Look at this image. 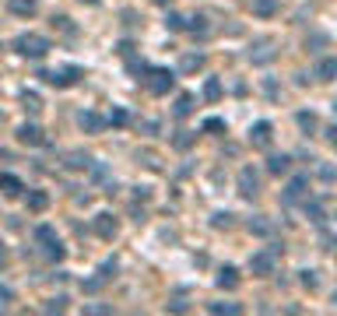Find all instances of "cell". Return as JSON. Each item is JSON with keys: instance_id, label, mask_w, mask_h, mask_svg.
Here are the masks:
<instances>
[{"instance_id": "26", "label": "cell", "mask_w": 337, "mask_h": 316, "mask_svg": "<svg viewBox=\"0 0 337 316\" xmlns=\"http://www.w3.org/2000/svg\"><path fill=\"white\" fill-rule=\"evenodd\" d=\"M204 99H207V102H218L221 99V81L218 78H207V84H204Z\"/></svg>"}, {"instance_id": "48", "label": "cell", "mask_w": 337, "mask_h": 316, "mask_svg": "<svg viewBox=\"0 0 337 316\" xmlns=\"http://www.w3.org/2000/svg\"><path fill=\"white\" fill-rule=\"evenodd\" d=\"M81 4H99V0H81Z\"/></svg>"}, {"instance_id": "19", "label": "cell", "mask_w": 337, "mask_h": 316, "mask_svg": "<svg viewBox=\"0 0 337 316\" xmlns=\"http://www.w3.org/2000/svg\"><path fill=\"white\" fill-rule=\"evenodd\" d=\"M316 78H320V81H334V78H337V60H334V57L320 60V67H316Z\"/></svg>"}, {"instance_id": "12", "label": "cell", "mask_w": 337, "mask_h": 316, "mask_svg": "<svg viewBox=\"0 0 337 316\" xmlns=\"http://www.w3.org/2000/svg\"><path fill=\"white\" fill-rule=\"evenodd\" d=\"M78 127L84 130V134H102V130H105V116H99V113H88V109H84V113L78 116Z\"/></svg>"}, {"instance_id": "39", "label": "cell", "mask_w": 337, "mask_h": 316, "mask_svg": "<svg viewBox=\"0 0 337 316\" xmlns=\"http://www.w3.org/2000/svg\"><path fill=\"white\" fill-rule=\"evenodd\" d=\"M334 165H330V162H327V165H320V179H323V183H334Z\"/></svg>"}, {"instance_id": "25", "label": "cell", "mask_w": 337, "mask_h": 316, "mask_svg": "<svg viewBox=\"0 0 337 316\" xmlns=\"http://www.w3.org/2000/svg\"><path fill=\"white\" fill-rule=\"evenodd\" d=\"M207 309H211V313H228V316H239V313H242V306H239V302H211Z\"/></svg>"}, {"instance_id": "24", "label": "cell", "mask_w": 337, "mask_h": 316, "mask_svg": "<svg viewBox=\"0 0 337 316\" xmlns=\"http://www.w3.org/2000/svg\"><path fill=\"white\" fill-rule=\"evenodd\" d=\"M46 207H49V197L42 190H32L28 194V211H46Z\"/></svg>"}, {"instance_id": "13", "label": "cell", "mask_w": 337, "mask_h": 316, "mask_svg": "<svg viewBox=\"0 0 337 316\" xmlns=\"http://www.w3.org/2000/svg\"><path fill=\"white\" fill-rule=\"evenodd\" d=\"M292 169V155H271L267 158V172L271 176H285Z\"/></svg>"}, {"instance_id": "2", "label": "cell", "mask_w": 337, "mask_h": 316, "mask_svg": "<svg viewBox=\"0 0 337 316\" xmlns=\"http://www.w3.org/2000/svg\"><path fill=\"white\" fill-rule=\"evenodd\" d=\"M144 74H148V78H140V81H144V88H148L151 95H169L172 84H176V74H172L169 67H144Z\"/></svg>"}, {"instance_id": "7", "label": "cell", "mask_w": 337, "mask_h": 316, "mask_svg": "<svg viewBox=\"0 0 337 316\" xmlns=\"http://www.w3.org/2000/svg\"><path fill=\"white\" fill-rule=\"evenodd\" d=\"M274 57H278L274 39H257L253 46H250V63H271Z\"/></svg>"}, {"instance_id": "45", "label": "cell", "mask_w": 337, "mask_h": 316, "mask_svg": "<svg viewBox=\"0 0 337 316\" xmlns=\"http://www.w3.org/2000/svg\"><path fill=\"white\" fill-rule=\"evenodd\" d=\"M0 299H4V302H11V299H14V292H11L7 285H0Z\"/></svg>"}, {"instance_id": "29", "label": "cell", "mask_w": 337, "mask_h": 316, "mask_svg": "<svg viewBox=\"0 0 337 316\" xmlns=\"http://www.w3.org/2000/svg\"><path fill=\"white\" fill-rule=\"evenodd\" d=\"M21 102H25V109H28V113H39V109H42V102H39L36 92H21Z\"/></svg>"}, {"instance_id": "17", "label": "cell", "mask_w": 337, "mask_h": 316, "mask_svg": "<svg viewBox=\"0 0 337 316\" xmlns=\"http://www.w3.org/2000/svg\"><path fill=\"white\" fill-rule=\"evenodd\" d=\"M0 190H4L7 197H18L25 186H21V179H18V176H11V172H0Z\"/></svg>"}, {"instance_id": "20", "label": "cell", "mask_w": 337, "mask_h": 316, "mask_svg": "<svg viewBox=\"0 0 337 316\" xmlns=\"http://www.w3.org/2000/svg\"><path fill=\"white\" fill-rule=\"evenodd\" d=\"M302 211H306V218H309V221H316V225H323V221H327V215H323V204H320V200H306V207H302Z\"/></svg>"}, {"instance_id": "34", "label": "cell", "mask_w": 337, "mask_h": 316, "mask_svg": "<svg viewBox=\"0 0 337 316\" xmlns=\"http://www.w3.org/2000/svg\"><path fill=\"white\" fill-rule=\"evenodd\" d=\"M204 130H207V134H221V130H225V119H221V116L204 119Z\"/></svg>"}, {"instance_id": "43", "label": "cell", "mask_w": 337, "mask_h": 316, "mask_svg": "<svg viewBox=\"0 0 337 316\" xmlns=\"http://www.w3.org/2000/svg\"><path fill=\"white\" fill-rule=\"evenodd\" d=\"M169 309H172V313H186V309H190V302H183V299H172V302H169Z\"/></svg>"}, {"instance_id": "1", "label": "cell", "mask_w": 337, "mask_h": 316, "mask_svg": "<svg viewBox=\"0 0 337 316\" xmlns=\"http://www.w3.org/2000/svg\"><path fill=\"white\" fill-rule=\"evenodd\" d=\"M49 49H53V46H49V39H46V36H36V32H21L18 39H14V53H21V57L42 60Z\"/></svg>"}, {"instance_id": "3", "label": "cell", "mask_w": 337, "mask_h": 316, "mask_svg": "<svg viewBox=\"0 0 337 316\" xmlns=\"http://www.w3.org/2000/svg\"><path fill=\"white\" fill-rule=\"evenodd\" d=\"M39 78L46 84H53V88H70V84H78L84 78V71H81L78 63H70V67H60V71H42Z\"/></svg>"}, {"instance_id": "14", "label": "cell", "mask_w": 337, "mask_h": 316, "mask_svg": "<svg viewBox=\"0 0 337 316\" xmlns=\"http://www.w3.org/2000/svg\"><path fill=\"white\" fill-rule=\"evenodd\" d=\"M7 7H11V14H18V18H32V14L39 11V0H11Z\"/></svg>"}, {"instance_id": "18", "label": "cell", "mask_w": 337, "mask_h": 316, "mask_svg": "<svg viewBox=\"0 0 337 316\" xmlns=\"http://www.w3.org/2000/svg\"><path fill=\"white\" fill-rule=\"evenodd\" d=\"M200 67H204V53H186V57L179 60V71L183 74H197Z\"/></svg>"}, {"instance_id": "23", "label": "cell", "mask_w": 337, "mask_h": 316, "mask_svg": "<svg viewBox=\"0 0 337 316\" xmlns=\"http://www.w3.org/2000/svg\"><path fill=\"white\" fill-rule=\"evenodd\" d=\"M67 169H92V158L84 155V151H70L67 155Z\"/></svg>"}, {"instance_id": "5", "label": "cell", "mask_w": 337, "mask_h": 316, "mask_svg": "<svg viewBox=\"0 0 337 316\" xmlns=\"http://www.w3.org/2000/svg\"><path fill=\"white\" fill-rule=\"evenodd\" d=\"M257 194H260V179H257V172H253V165H242V169H239V197L253 200Z\"/></svg>"}, {"instance_id": "11", "label": "cell", "mask_w": 337, "mask_h": 316, "mask_svg": "<svg viewBox=\"0 0 337 316\" xmlns=\"http://www.w3.org/2000/svg\"><path fill=\"white\" fill-rule=\"evenodd\" d=\"M18 141L21 144H32V148H42V144H46V134H42L36 123H21L18 127Z\"/></svg>"}, {"instance_id": "16", "label": "cell", "mask_w": 337, "mask_h": 316, "mask_svg": "<svg viewBox=\"0 0 337 316\" xmlns=\"http://www.w3.org/2000/svg\"><path fill=\"white\" fill-rule=\"evenodd\" d=\"M218 288H225V292L239 288V271H236V267H221V271H218Z\"/></svg>"}, {"instance_id": "21", "label": "cell", "mask_w": 337, "mask_h": 316, "mask_svg": "<svg viewBox=\"0 0 337 316\" xmlns=\"http://www.w3.org/2000/svg\"><path fill=\"white\" fill-rule=\"evenodd\" d=\"M183 32H190V36H207V18H186V25H183Z\"/></svg>"}, {"instance_id": "22", "label": "cell", "mask_w": 337, "mask_h": 316, "mask_svg": "<svg viewBox=\"0 0 337 316\" xmlns=\"http://www.w3.org/2000/svg\"><path fill=\"white\" fill-rule=\"evenodd\" d=\"M172 113H176L179 119H183V116H190V113H193V95H179L176 106H172Z\"/></svg>"}, {"instance_id": "46", "label": "cell", "mask_w": 337, "mask_h": 316, "mask_svg": "<svg viewBox=\"0 0 337 316\" xmlns=\"http://www.w3.org/2000/svg\"><path fill=\"white\" fill-rule=\"evenodd\" d=\"M323 137H327L330 144H334V141H337V127H327V130H323Z\"/></svg>"}, {"instance_id": "31", "label": "cell", "mask_w": 337, "mask_h": 316, "mask_svg": "<svg viewBox=\"0 0 337 316\" xmlns=\"http://www.w3.org/2000/svg\"><path fill=\"white\" fill-rule=\"evenodd\" d=\"M250 232H257V236H271V221L260 215L257 221H250Z\"/></svg>"}, {"instance_id": "9", "label": "cell", "mask_w": 337, "mask_h": 316, "mask_svg": "<svg viewBox=\"0 0 337 316\" xmlns=\"http://www.w3.org/2000/svg\"><path fill=\"white\" fill-rule=\"evenodd\" d=\"M306 186H309V176H295L288 183V190L281 194V204H298V200L306 197Z\"/></svg>"}, {"instance_id": "35", "label": "cell", "mask_w": 337, "mask_h": 316, "mask_svg": "<svg viewBox=\"0 0 337 316\" xmlns=\"http://www.w3.org/2000/svg\"><path fill=\"white\" fill-rule=\"evenodd\" d=\"M211 225H215V229H232V215H228V211H218V215L211 218Z\"/></svg>"}, {"instance_id": "37", "label": "cell", "mask_w": 337, "mask_h": 316, "mask_svg": "<svg viewBox=\"0 0 337 316\" xmlns=\"http://www.w3.org/2000/svg\"><path fill=\"white\" fill-rule=\"evenodd\" d=\"M183 25H186L183 14H169V18H165V28H172V32H183Z\"/></svg>"}, {"instance_id": "42", "label": "cell", "mask_w": 337, "mask_h": 316, "mask_svg": "<svg viewBox=\"0 0 337 316\" xmlns=\"http://www.w3.org/2000/svg\"><path fill=\"white\" fill-rule=\"evenodd\" d=\"M306 46H313V53H316L320 46H327V36H323V32H316L313 39H306Z\"/></svg>"}, {"instance_id": "30", "label": "cell", "mask_w": 337, "mask_h": 316, "mask_svg": "<svg viewBox=\"0 0 337 316\" xmlns=\"http://www.w3.org/2000/svg\"><path fill=\"white\" fill-rule=\"evenodd\" d=\"M193 141H197V134H193V130H179V137L172 141V144H176L179 151H186V148H190V144H193Z\"/></svg>"}, {"instance_id": "33", "label": "cell", "mask_w": 337, "mask_h": 316, "mask_svg": "<svg viewBox=\"0 0 337 316\" xmlns=\"http://www.w3.org/2000/svg\"><path fill=\"white\" fill-rule=\"evenodd\" d=\"M53 28H60V32H67V36H74V32H78V28H74V25H70V18H63V14H53Z\"/></svg>"}, {"instance_id": "28", "label": "cell", "mask_w": 337, "mask_h": 316, "mask_svg": "<svg viewBox=\"0 0 337 316\" xmlns=\"http://www.w3.org/2000/svg\"><path fill=\"white\" fill-rule=\"evenodd\" d=\"M130 116H127V109H113L109 116H105V127H127Z\"/></svg>"}, {"instance_id": "32", "label": "cell", "mask_w": 337, "mask_h": 316, "mask_svg": "<svg viewBox=\"0 0 337 316\" xmlns=\"http://www.w3.org/2000/svg\"><path fill=\"white\" fill-rule=\"evenodd\" d=\"M99 277H102V285L113 281V277H116V260H105V264L99 267Z\"/></svg>"}, {"instance_id": "6", "label": "cell", "mask_w": 337, "mask_h": 316, "mask_svg": "<svg viewBox=\"0 0 337 316\" xmlns=\"http://www.w3.org/2000/svg\"><path fill=\"white\" fill-rule=\"evenodd\" d=\"M274 264H278V257H274L271 250H260V253L250 257V271L257 277H267V274H274Z\"/></svg>"}, {"instance_id": "27", "label": "cell", "mask_w": 337, "mask_h": 316, "mask_svg": "<svg viewBox=\"0 0 337 316\" xmlns=\"http://www.w3.org/2000/svg\"><path fill=\"white\" fill-rule=\"evenodd\" d=\"M295 123L302 127V130H306V134H313V130H316V123H320V119H316V113H298V116H295Z\"/></svg>"}, {"instance_id": "41", "label": "cell", "mask_w": 337, "mask_h": 316, "mask_svg": "<svg viewBox=\"0 0 337 316\" xmlns=\"http://www.w3.org/2000/svg\"><path fill=\"white\" fill-rule=\"evenodd\" d=\"M81 288H84V292H99V288H102V277H88V281H81Z\"/></svg>"}, {"instance_id": "47", "label": "cell", "mask_w": 337, "mask_h": 316, "mask_svg": "<svg viewBox=\"0 0 337 316\" xmlns=\"http://www.w3.org/2000/svg\"><path fill=\"white\" fill-rule=\"evenodd\" d=\"M155 4H158V7H165V4H172V0H155Z\"/></svg>"}, {"instance_id": "10", "label": "cell", "mask_w": 337, "mask_h": 316, "mask_svg": "<svg viewBox=\"0 0 337 316\" xmlns=\"http://www.w3.org/2000/svg\"><path fill=\"white\" fill-rule=\"evenodd\" d=\"M271 137H274V127H271L267 119L253 123V130H250V141H253V148H271Z\"/></svg>"}, {"instance_id": "36", "label": "cell", "mask_w": 337, "mask_h": 316, "mask_svg": "<svg viewBox=\"0 0 337 316\" xmlns=\"http://www.w3.org/2000/svg\"><path fill=\"white\" fill-rule=\"evenodd\" d=\"M63 309H67V299H63V295H57V299L46 302V313H63Z\"/></svg>"}, {"instance_id": "15", "label": "cell", "mask_w": 337, "mask_h": 316, "mask_svg": "<svg viewBox=\"0 0 337 316\" xmlns=\"http://www.w3.org/2000/svg\"><path fill=\"white\" fill-rule=\"evenodd\" d=\"M278 11H281L278 0H253V14H257V18H274Z\"/></svg>"}, {"instance_id": "8", "label": "cell", "mask_w": 337, "mask_h": 316, "mask_svg": "<svg viewBox=\"0 0 337 316\" xmlns=\"http://www.w3.org/2000/svg\"><path fill=\"white\" fill-rule=\"evenodd\" d=\"M116 232H119V221L109 215V211L95 215V236L99 239H116Z\"/></svg>"}, {"instance_id": "40", "label": "cell", "mask_w": 337, "mask_h": 316, "mask_svg": "<svg viewBox=\"0 0 337 316\" xmlns=\"http://www.w3.org/2000/svg\"><path fill=\"white\" fill-rule=\"evenodd\" d=\"M84 313L88 316H105V313H113V306H84Z\"/></svg>"}, {"instance_id": "38", "label": "cell", "mask_w": 337, "mask_h": 316, "mask_svg": "<svg viewBox=\"0 0 337 316\" xmlns=\"http://www.w3.org/2000/svg\"><path fill=\"white\" fill-rule=\"evenodd\" d=\"M298 281H302V285H306V288H316V285H320L316 271H302V277H298Z\"/></svg>"}, {"instance_id": "44", "label": "cell", "mask_w": 337, "mask_h": 316, "mask_svg": "<svg viewBox=\"0 0 337 316\" xmlns=\"http://www.w3.org/2000/svg\"><path fill=\"white\" fill-rule=\"evenodd\" d=\"M320 242H323V250H334V236H330L327 229H323V239H320Z\"/></svg>"}, {"instance_id": "4", "label": "cell", "mask_w": 337, "mask_h": 316, "mask_svg": "<svg viewBox=\"0 0 337 316\" xmlns=\"http://www.w3.org/2000/svg\"><path fill=\"white\" fill-rule=\"evenodd\" d=\"M36 242L42 246V253L49 260H63V253H67L63 242L57 239V232H53V225H39V229H36Z\"/></svg>"}]
</instances>
